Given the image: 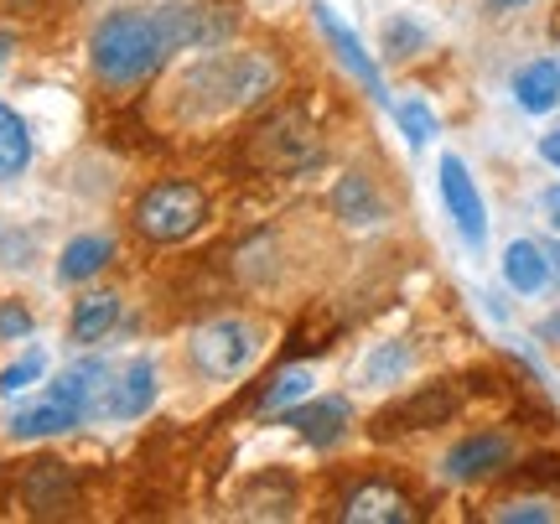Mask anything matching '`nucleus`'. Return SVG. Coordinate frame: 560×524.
<instances>
[{
  "instance_id": "nucleus-11",
  "label": "nucleus",
  "mask_w": 560,
  "mask_h": 524,
  "mask_svg": "<svg viewBox=\"0 0 560 524\" xmlns=\"http://www.w3.org/2000/svg\"><path fill=\"white\" fill-rule=\"evenodd\" d=\"M509 457H514V442H509L503 431H478V436H462V442L441 457V473H446L452 484H482V478L503 473Z\"/></svg>"
},
{
  "instance_id": "nucleus-6",
  "label": "nucleus",
  "mask_w": 560,
  "mask_h": 524,
  "mask_svg": "<svg viewBox=\"0 0 560 524\" xmlns=\"http://www.w3.org/2000/svg\"><path fill=\"white\" fill-rule=\"evenodd\" d=\"M255 359H260V327L244 317H219L192 333V363L208 380H240Z\"/></svg>"
},
{
  "instance_id": "nucleus-13",
  "label": "nucleus",
  "mask_w": 560,
  "mask_h": 524,
  "mask_svg": "<svg viewBox=\"0 0 560 524\" xmlns=\"http://www.w3.org/2000/svg\"><path fill=\"white\" fill-rule=\"evenodd\" d=\"M156 363L151 359H130L120 369V374H115V384H109V395H104V416H109V421H140V416H145V410H151V405H156Z\"/></svg>"
},
{
  "instance_id": "nucleus-14",
  "label": "nucleus",
  "mask_w": 560,
  "mask_h": 524,
  "mask_svg": "<svg viewBox=\"0 0 560 524\" xmlns=\"http://www.w3.org/2000/svg\"><path fill=\"white\" fill-rule=\"evenodd\" d=\"M79 499V488H73V473L62 463H32L26 467V478H21V504L26 514H37V520H52V514H68Z\"/></svg>"
},
{
  "instance_id": "nucleus-3",
  "label": "nucleus",
  "mask_w": 560,
  "mask_h": 524,
  "mask_svg": "<svg viewBox=\"0 0 560 524\" xmlns=\"http://www.w3.org/2000/svg\"><path fill=\"white\" fill-rule=\"evenodd\" d=\"M100 380H109L104 363H79V369H68L42 400H32L26 410L11 416V436H16V442H42V436H62V431L83 426Z\"/></svg>"
},
{
  "instance_id": "nucleus-5",
  "label": "nucleus",
  "mask_w": 560,
  "mask_h": 524,
  "mask_svg": "<svg viewBox=\"0 0 560 524\" xmlns=\"http://www.w3.org/2000/svg\"><path fill=\"white\" fill-rule=\"evenodd\" d=\"M249 162L270 177H301L322 162V136L301 120L296 109H280L249 136Z\"/></svg>"
},
{
  "instance_id": "nucleus-7",
  "label": "nucleus",
  "mask_w": 560,
  "mask_h": 524,
  "mask_svg": "<svg viewBox=\"0 0 560 524\" xmlns=\"http://www.w3.org/2000/svg\"><path fill=\"white\" fill-rule=\"evenodd\" d=\"M166 37L177 53H213L240 32V5L234 0H187V5H161Z\"/></svg>"
},
{
  "instance_id": "nucleus-33",
  "label": "nucleus",
  "mask_w": 560,
  "mask_h": 524,
  "mask_svg": "<svg viewBox=\"0 0 560 524\" xmlns=\"http://www.w3.org/2000/svg\"><path fill=\"white\" fill-rule=\"evenodd\" d=\"M499 11H520V5H529V0H493Z\"/></svg>"
},
{
  "instance_id": "nucleus-4",
  "label": "nucleus",
  "mask_w": 560,
  "mask_h": 524,
  "mask_svg": "<svg viewBox=\"0 0 560 524\" xmlns=\"http://www.w3.org/2000/svg\"><path fill=\"white\" fill-rule=\"evenodd\" d=\"M130 219L151 244H177L208 223V198L192 182H156V187H145L136 198Z\"/></svg>"
},
{
  "instance_id": "nucleus-29",
  "label": "nucleus",
  "mask_w": 560,
  "mask_h": 524,
  "mask_svg": "<svg viewBox=\"0 0 560 524\" xmlns=\"http://www.w3.org/2000/svg\"><path fill=\"white\" fill-rule=\"evenodd\" d=\"M493 520H503V524H545V520H556V509L550 504H540V499H529V504H503V509H493Z\"/></svg>"
},
{
  "instance_id": "nucleus-25",
  "label": "nucleus",
  "mask_w": 560,
  "mask_h": 524,
  "mask_svg": "<svg viewBox=\"0 0 560 524\" xmlns=\"http://www.w3.org/2000/svg\"><path fill=\"white\" fill-rule=\"evenodd\" d=\"M395 120H400L405 141L416 145V151H420V145H431V141H436V130H441V125H436V109H431V104L420 100V94H410V100L395 104Z\"/></svg>"
},
{
  "instance_id": "nucleus-15",
  "label": "nucleus",
  "mask_w": 560,
  "mask_h": 524,
  "mask_svg": "<svg viewBox=\"0 0 560 524\" xmlns=\"http://www.w3.org/2000/svg\"><path fill=\"white\" fill-rule=\"evenodd\" d=\"M342 520L348 524H410L416 520V504L389 484H363L342 499Z\"/></svg>"
},
{
  "instance_id": "nucleus-12",
  "label": "nucleus",
  "mask_w": 560,
  "mask_h": 524,
  "mask_svg": "<svg viewBox=\"0 0 560 524\" xmlns=\"http://www.w3.org/2000/svg\"><path fill=\"white\" fill-rule=\"evenodd\" d=\"M348 421H353V410H348V400H296L280 410V426L285 431H296L301 442L312 446H338L342 436H348Z\"/></svg>"
},
{
  "instance_id": "nucleus-23",
  "label": "nucleus",
  "mask_w": 560,
  "mask_h": 524,
  "mask_svg": "<svg viewBox=\"0 0 560 524\" xmlns=\"http://www.w3.org/2000/svg\"><path fill=\"white\" fill-rule=\"evenodd\" d=\"M32 166V130L11 104H0V182L21 177Z\"/></svg>"
},
{
  "instance_id": "nucleus-18",
  "label": "nucleus",
  "mask_w": 560,
  "mask_h": 524,
  "mask_svg": "<svg viewBox=\"0 0 560 524\" xmlns=\"http://www.w3.org/2000/svg\"><path fill=\"white\" fill-rule=\"evenodd\" d=\"M503 281L514 286L520 296H540L550 286V255L535 240H514L503 249Z\"/></svg>"
},
{
  "instance_id": "nucleus-30",
  "label": "nucleus",
  "mask_w": 560,
  "mask_h": 524,
  "mask_svg": "<svg viewBox=\"0 0 560 524\" xmlns=\"http://www.w3.org/2000/svg\"><path fill=\"white\" fill-rule=\"evenodd\" d=\"M540 213H545V223H550V229L560 234V182L540 193Z\"/></svg>"
},
{
  "instance_id": "nucleus-9",
  "label": "nucleus",
  "mask_w": 560,
  "mask_h": 524,
  "mask_svg": "<svg viewBox=\"0 0 560 524\" xmlns=\"http://www.w3.org/2000/svg\"><path fill=\"white\" fill-rule=\"evenodd\" d=\"M457 384H420L416 395H405V400H395L389 410H380L374 416V436H400V431H431V426H446L452 416H457Z\"/></svg>"
},
{
  "instance_id": "nucleus-31",
  "label": "nucleus",
  "mask_w": 560,
  "mask_h": 524,
  "mask_svg": "<svg viewBox=\"0 0 560 524\" xmlns=\"http://www.w3.org/2000/svg\"><path fill=\"white\" fill-rule=\"evenodd\" d=\"M540 156L560 172V130H550V136H540Z\"/></svg>"
},
{
  "instance_id": "nucleus-27",
  "label": "nucleus",
  "mask_w": 560,
  "mask_h": 524,
  "mask_svg": "<svg viewBox=\"0 0 560 524\" xmlns=\"http://www.w3.org/2000/svg\"><path fill=\"white\" fill-rule=\"evenodd\" d=\"M42 374H47V353H26V359H16L11 369H0V395H21V389L37 384Z\"/></svg>"
},
{
  "instance_id": "nucleus-8",
  "label": "nucleus",
  "mask_w": 560,
  "mask_h": 524,
  "mask_svg": "<svg viewBox=\"0 0 560 524\" xmlns=\"http://www.w3.org/2000/svg\"><path fill=\"white\" fill-rule=\"evenodd\" d=\"M436 182H441V202H446V219L457 223V234L467 249H482L488 244V202H482L478 182L467 172L462 156H441L436 166Z\"/></svg>"
},
{
  "instance_id": "nucleus-10",
  "label": "nucleus",
  "mask_w": 560,
  "mask_h": 524,
  "mask_svg": "<svg viewBox=\"0 0 560 524\" xmlns=\"http://www.w3.org/2000/svg\"><path fill=\"white\" fill-rule=\"evenodd\" d=\"M312 16H317V32H322V42L338 53V62L353 73V79L363 83V94L374 104H389V89H384V73H380V62H374V53L363 47V37L348 26V21L338 16V5H327V0H317L312 5Z\"/></svg>"
},
{
  "instance_id": "nucleus-28",
  "label": "nucleus",
  "mask_w": 560,
  "mask_h": 524,
  "mask_svg": "<svg viewBox=\"0 0 560 524\" xmlns=\"http://www.w3.org/2000/svg\"><path fill=\"white\" fill-rule=\"evenodd\" d=\"M16 338H32V312L21 302H0V343H16Z\"/></svg>"
},
{
  "instance_id": "nucleus-17",
  "label": "nucleus",
  "mask_w": 560,
  "mask_h": 524,
  "mask_svg": "<svg viewBox=\"0 0 560 524\" xmlns=\"http://www.w3.org/2000/svg\"><path fill=\"white\" fill-rule=\"evenodd\" d=\"M514 104L524 115H550L560 104V62L556 58H535L514 73Z\"/></svg>"
},
{
  "instance_id": "nucleus-19",
  "label": "nucleus",
  "mask_w": 560,
  "mask_h": 524,
  "mask_svg": "<svg viewBox=\"0 0 560 524\" xmlns=\"http://www.w3.org/2000/svg\"><path fill=\"white\" fill-rule=\"evenodd\" d=\"M115 260V240L109 234H79V240L62 249V260H58V281H94L104 265Z\"/></svg>"
},
{
  "instance_id": "nucleus-1",
  "label": "nucleus",
  "mask_w": 560,
  "mask_h": 524,
  "mask_svg": "<svg viewBox=\"0 0 560 524\" xmlns=\"http://www.w3.org/2000/svg\"><path fill=\"white\" fill-rule=\"evenodd\" d=\"M280 68L270 53H213L198 58L177 79V115L182 120H223L244 115L276 94Z\"/></svg>"
},
{
  "instance_id": "nucleus-2",
  "label": "nucleus",
  "mask_w": 560,
  "mask_h": 524,
  "mask_svg": "<svg viewBox=\"0 0 560 524\" xmlns=\"http://www.w3.org/2000/svg\"><path fill=\"white\" fill-rule=\"evenodd\" d=\"M177 47L166 37V21H161V5L156 11H109V16L94 26L89 37V62L104 83H145L151 73L166 68Z\"/></svg>"
},
{
  "instance_id": "nucleus-24",
  "label": "nucleus",
  "mask_w": 560,
  "mask_h": 524,
  "mask_svg": "<svg viewBox=\"0 0 560 524\" xmlns=\"http://www.w3.org/2000/svg\"><path fill=\"white\" fill-rule=\"evenodd\" d=\"M425 42H431V32H425L416 16H389V21H384V32H380L384 58H395V62L425 53Z\"/></svg>"
},
{
  "instance_id": "nucleus-34",
  "label": "nucleus",
  "mask_w": 560,
  "mask_h": 524,
  "mask_svg": "<svg viewBox=\"0 0 560 524\" xmlns=\"http://www.w3.org/2000/svg\"><path fill=\"white\" fill-rule=\"evenodd\" d=\"M550 333H560V317H556V323H550Z\"/></svg>"
},
{
  "instance_id": "nucleus-22",
  "label": "nucleus",
  "mask_w": 560,
  "mask_h": 524,
  "mask_svg": "<svg viewBox=\"0 0 560 524\" xmlns=\"http://www.w3.org/2000/svg\"><path fill=\"white\" fill-rule=\"evenodd\" d=\"M240 514L244 520H291L296 514V488L280 484V478H260L240 493Z\"/></svg>"
},
{
  "instance_id": "nucleus-21",
  "label": "nucleus",
  "mask_w": 560,
  "mask_h": 524,
  "mask_svg": "<svg viewBox=\"0 0 560 524\" xmlns=\"http://www.w3.org/2000/svg\"><path fill=\"white\" fill-rule=\"evenodd\" d=\"M410 363H416V348L400 343V338H389V343H374L363 353V384L369 389H389V384H400L410 374Z\"/></svg>"
},
{
  "instance_id": "nucleus-26",
  "label": "nucleus",
  "mask_w": 560,
  "mask_h": 524,
  "mask_svg": "<svg viewBox=\"0 0 560 524\" xmlns=\"http://www.w3.org/2000/svg\"><path fill=\"white\" fill-rule=\"evenodd\" d=\"M312 395V369H280L276 380L265 384V395H260V410H285V405H296Z\"/></svg>"
},
{
  "instance_id": "nucleus-16",
  "label": "nucleus",
  "mask_w": 560,
  "mask_h": 524,
  "mask_svg": "<svg viewBox=\"0 0 560 524\" xmlns=\"http://www.w3.org/2000/svg\"><path fill=\"white\" fill-rule=\"evenodd\" d=\"M332 213H338L348 229H374V223H384V198L380 187L363 177V172H342L338 187H332Z\"/></svg>"
},
{
  "instance_id": "nucleus-32",
  "label": "nucleus",
  "mask_w": 560,
  "mask_h": 524,
  "mask_svg": "<svg viewBox=\"0 0 560 524\" xmlns=\"http://www.w3.org/2000/svg\"><path fill=\"white\" fill-rule=\"evenodd\" d=\"M545 255H550V276L560 281V244H545Z\"/></svg>"
},
{
  "instance_id": "nucleus-20",
  "label": "nucleus",
  "mask_w": 560,
  "mask_h": 524,
  "mask_svg": "<svg viewBox=\"0 0 560 524\" xmlns=\"http://www.w3.org/2000/svg\"><path fill=\"white\" fill-rule=\"evenodd\" d=\"M115 323H120V296L115 291H94V296H83L79 306H73V343H100V338H109L115 333Z\"/></svg>"
}]
</instances>
